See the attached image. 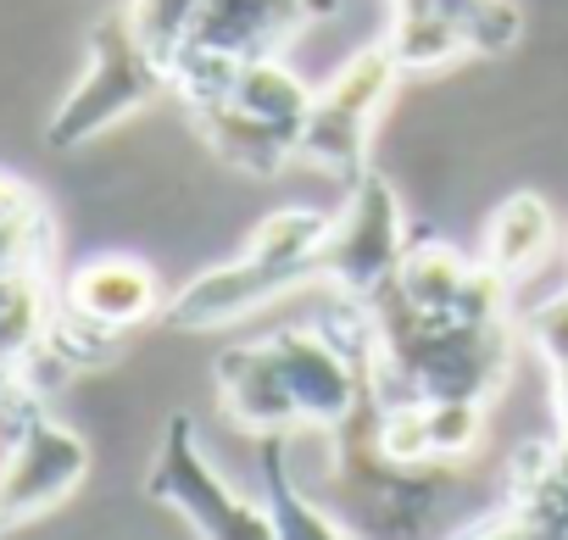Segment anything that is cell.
I'll return each mask as SVG.
<instances>
[{"mask_svg": "<svg viewBox=\"0 0 568 540\" xmlns=\"http://www.w3.org/2000/svg\"><path fill=\"white\" fill-rule=\"evenodd\" d=\"M217 407L234 429H251V435H302L296 401L284 390V374L267 340H240L217 357Z\"/></svg>", "mask_w": 568, "mask_h": 540, "instance_id": "9", "label": "cell"}, {"mask_svg": "<svg viewBox=\"0 0 568 540\" xmlns=\"http://www.w3.org/2000/svg\"><path fill=\"white\" fill-rule=\"evenodd\" d=\"M551 374V407H557V435H568V363L546 368Z\"/></svg>", "mask_w": 568, "mask_h": 540, "instance_id": "18", "label": "cell"}, {"mask_svg": "<svg viewBox=\"0 0 568 540\" xmlns=\"http://www.w3.org/2000/svg\"><path fill=\"white\" fill-rule=\"evenodd\" d=\"M341 0H201V18L184 45L223 51V57H273L302 23L335 18Z\"/></svg>", "mask_w": 568, "mask_h": 540, "instance_id": "8", "label": "cell"}, {"mask_svg": "<svg viewBox=\"0 0 568 540\" xmlns=\"http://www.w3.org/2000/svg\"><path fill=\"white\" fill-rule=\"evenodd\" d=\"M145 496H151L156 507L179 512V518H184L195 534H206V540H273V534H278L267 501L240 496V490L212 468V457L201 451L195 424H190L184 412L168 418V429H162V446H156L151 473H145Z\"/></svg>", "mask_w": 568, "mask_h": 540, "instance_id": "5", "label": "cell"}, {"mask_svg": "<svg viewBox=\"0 0 568 540\" xmlns=\"http://www.w3.org/2000/svg\"><path fill=\"white\" fill-rule=\"evenodd\" d=\"M18 267H57V223H51V206L0 223V274H18Z\"/></svg>", "mask_w": 568, "mask_h": 540, "instance_id": "15", "label": "cell"}, {"mask_svg": "<svg viewBox=\"0 0 568 540\" xmlns=\"http://www.w3.org/2000/svg\"><path fill=\"white\" fill-rule=\"evenodd\" d=\"M123 7H129L134 34H140L162 62L190 40V29H195V18H201V0H123Z\"/></svg>", "mask_w": 568, "mask_h": 540, "instance_id": "14", "label": "cell"}, {"mask_svg": "<svg viewBox=\"0 0 568 540\" xmlns=\"http://www.w3.org/2000/svg\"><path fill=\"white\" fill-rule=\"evenodd\" d=\"M329 217L335 212L307 206V201L267 212L234 262L206 267L201 279L168 296L162 324L184 335H206V329H229L262 313L267 302L291 296V291H318V245L329 234Z\"/></svg>", "mask_w": 568, "mask_h": 540, "instance_id": "1", "label": "cell"}, {"mask_svg": "<svg viewBox=\"0 0 568 540\" xmlns=\"http://www.w3.org/2000/svg\"><path fill=\"white\" fill-rule=\"evenodd\" d=\"M557 240H562V223H557L551 201L535 195V190H518L485 217L479 262L490 267V274H501L507 285H518V279L540 274V267L551 262Z\"/></svg>", "mask_w": 568, "mask_h": 540, "instance_id": "10", "label": "cell"}, {"mask_svg": "<svg viewBox=\"0 0 568 540\" xmlns=\"http://www.w3.org/2000/svg\"><path fill=\"white\" fill-rule=\"evenodd\" d=\"M518 329H524L529 351H535L546 368H562V363H568V285L551 291V296H540V302L518 318Z\"/></svg>", "mask_w": 568, "mask_h": 540, "instance_id": "16", "label": "cell"}, {"mask_svg": "<svg viewBox=\"0 0 568 540\" xmlns=\"http://www.w3.org/2000/svg\"><path fill=\"white\" fill-rule=\"evenodd\" d=\"M396 84H402V62H396V51H390L385 40H374V45H363L357 57H346V62L313 90L296 162L352 184V179L368 167V140H374L379 112L390 106Z\"/></svg>", "mask_w": 568, "mask_h": 540, "instance_id": "3", "label": "cell"}, {"mask_svg": "<svg viewBox=\"0 0 568 540\" xmlns=\"http://www.w3.org/2000/svg\"><path fill=\"white\" fill-rule=\"evenodd\" d=\"M518 40V0H390L385 45L396 51L402 73H435L468 57H507Z\"/></svg>", "mask_w": 568, "mask_h": 540, "instance_id": "7", "label": "cell"}, {"mask_svg": "<svg viewBox=\"0 0 568 540\" xmlns=\"http://www.w3.org/2000/svg\"><path fill=\"white\" fill-rule=\"evenodd\" d=\"M407 217L396 201V184L374 167L352 179L346 206L329 217V234L318 245V291L341 302H368L407 256Z\"/></svg>", "mask_w": 568, "mask_h": 540, "instance_id": "6", "label": "cell"}, {"mask_svg": "<svg viewBox=\"0 0 568 540\" xmlns=\"http://www.w3.org/2000/svg\"><path fill=\"white\" fill-rule=\"evenodd\" d=\"M29 385H40V379H34L12 351H0V424H12V407L23 401V390H29Z\"/></svg>", "mask_w": 568, "mask_h": 540, "instance_id": "17", "label": "cell"}, {"mask_svg": "<svg viewBox=\"0 0 568 540\" xmlns=\"http://www.w3.org/2000/svg\"><path fill=\"white\" fill-rule=\"evenodd\" d=\"M424 418H429V440H435L440 462H457L485 440V401L479 396H424Z\"/></svg>", "mask_w": 568, "mask_h": 540, "instance_id": "13", "label": "cell"}, {"mask_svg": "<svg viewBox=\"0 0 568 540\" xmlns=\"http://www.w3.org/2000/svg\"><path fill=\"white\" fill-rule=\"evenodd\" d=\"M156 95H173L168 84V62L134 34L129 7H112L95 29H90V57L79 84L62 95V106L45 123V145L51 151H79L90 140H101L106 129L129 123L134 112H145Z\"/></svg>", "mask_w": 568, "mask_h": 540, "instance_id": "2", "label": "cell"}, {"mask_svg": "<svg viewBox=\"0 0 568 540\" xmlns=\"http://www.w3.org/2000/svg\"><path fill=\"white\" fill-rule=\"evenodd\" d=\"M190 123H195V134L206 140V151H212L217 162L240 167V173L273 179L278 167L296 162V134H291V129H273V123H262V118H251V112H240V106H229V101L195 106Z\"/></svg>", "mask_w": 568, "mask_h": 540, "instance_id": "11", "label": "cell"}, {"mask_svg": "<svg viewBox=\"0 0 568 540\" xmlns=\"http://www.w3.org/2000/svg\"><path fill=\"white\" fill-rule=\"evenodd\" d=\"M84 479H90L84 435L57 424L40 401V385H29L23 401L12 407V446L0 457V534L57 512L62 501H73Z\"/></svg>", "mask_w": 568, "mask_h": 540, "instance_id": "4", "label": "cell"}, {"mask_svg": "<svg viewBox=\"0 0 568 540\" xmlns=\"http://www.w3.org/2000/svg\"><path fill=\"white\" fill-rule=\"evenodd\" d=\"M291 440L296 435H262V468H267V512H273V529L284 540H346L352 523L346 518H329V507L307 501L296 490V473H291Z\"/></svg>", "mask_w": 568, "mask_h": 540, "instance_id": "12", "label": "cell"}]
</instances>
